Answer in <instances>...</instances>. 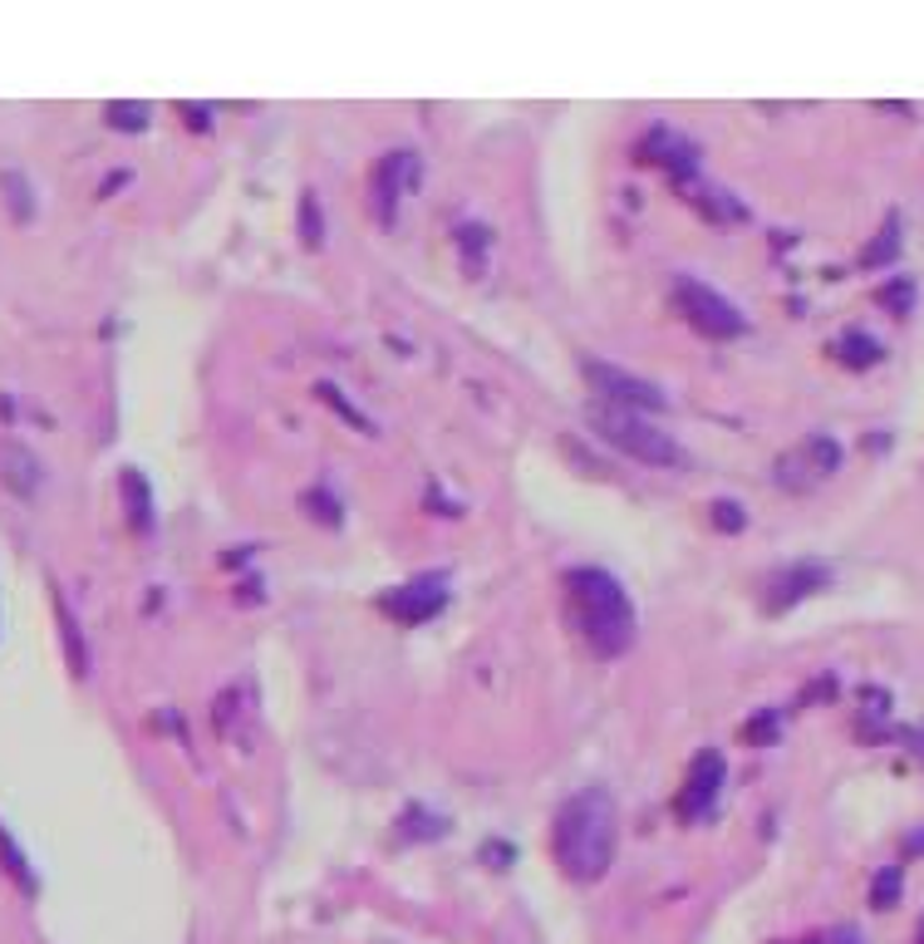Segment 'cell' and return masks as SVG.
Returning <instances> with one entry per match:
<instances>
[{
  "mask_svg": "<svg viewBox=\"0 0 924 944\" xmlns=\"http://www.w3.org/2000/svg\"><path fill=\"white\" fill-rule=\"evenodd\" d=\"M615 836H619V806L605 787H585L556 812V861L570 881L595 885L615 861Z\"/></svg>",
  "mask_w": 924,
  "mask_h": 944,
  "instance_id": "1",
  "label": "cell"
},
{
  "mask_svg": "<svg viewBox=\"0 0 924 944\" xmlns=\"http://www.w3.org/2000/svg\"><path fill=\"white\" fill-rule=\"evenodd\" d=\"M570 590V610H576L580 639L590 645V654L615 659L635 645V610H629V595L609 570L600 566H580L566 576Z\"/></svg>",
  "mask_w": 924,
  "mask_h": 944,
  "instance_id": "2",
  "label": "cell"
},
{
  "mask_svg": "<svg viewBox=\"0 0 924 944\" xmlns=\"http://www.w3.org/2000/svg\"><path fill=\"white\" fill-rule=\"evenodd\" d=\"M590 423H595V433L609 442V448L629 452V458L644 462V468H678V462H684L678 442L668 438L659 423H649L644 413H629V409H609V403H595Z\"/></svg>",
  "mask_w": 924,
  "mask_h": 944,
  "instance_id": "3",
  "label": "cell"
},
{
  "mask_svg": "<svg viewBox=\"0 0 924 944\" xmlns=\"http://www.w3.org/2000/svg\"><path fill=\"white\" fill-rule=\"evenodd\" d=\"M674 305L684 310V320L694 324L698 334H708V340H737V334L747 330L743 310H737L727 295H718L708 281H698V275H678L674 281Z\"/></svg>",
  "mask_w": 924,
  "mask_h": 944,
  "instance_id": "4",
  "label": "cell"
},
{
  "mask_svg": "<svg viewBox=\"0 0 924 944\" xmlns=\"http://www.w3.org/2000/svg\"><path fill=\"white\" fill-rule=\"evenodd\" d=\"M580 374L590 379V389H595L600 403H609V409H629V413H654L664 409V389L649 379H639V374L619 369V364H605V359H580Z\"/></svg>",
  "mask_w": 924,
  "mask_h": 944,
  "instance_id": "5",
  "label": "cell"
},
{
  "mask_svg": "<svg viewBox=\"0 0 924 944\" xmlns=\"http://www.w3.org/2000/svg\"><path fill=\"white\" fill-rule=\"evenodd\" d=\"M718 792H723V753L703 747V753L694 757V767H688L684 792H678V816H684V822H703V816L713 812Z\"/></svg>",
  "mask_w": 924,
  "mask_h": 944,
  "instance_id": "6",
  "label": "cell"
},
{
  "mask_svg": "<svg viewBox=\"0 0 924 944\" xmlns=\"http://www.w3.org/2000/svg\"><path fill=\"white\" fill-rule=\"evenodd\" d=\"M442 586H448V576H418V580H408V586L389 590V595H383V610H389L393 620H403V625H418V620H428L442 610V600H448Z\"/></svg>",
  "mask_w": 924,
  "mask_h": 944,
  "instance_id": "7",
  "label": "cell"
},
{
  "mask_svg": "<svg viewBox=\"0 0 924 944\" xmlns=\"http://www.w3.org/2000/svg\"><path fill=\"white\" fill-rule=\"evenodd\" d=\"M826 580H831L826 566H816V560H792V566H782L772 580H767V610L796 605V600H806L812 590H821Z\"/></svg>",
  "mask_w": 924,
  "mask_h": 944,
  "instance_id": "8",
  "label": "cell"
},
{
  "mask_svg": "<svg viewBox=\"0 0 924 944\" xmlns=\"http://www.w3.org/2000/svg\"><path fill=\"white\" fill-rule=\"evenodd\" d=\"M639 153H644V163H649V153H659L654 163L664 167V173H674L678 182H688V177L698 173V148L688 143V138L668 133V128H654V133L644 138V148H639Z\"/></svg>",
  "mask_w": 924,
  "mask_h": 944,
  "instance_id": "9",
  "label": "cell"
},
{
  "mask_svg": "<svg viewBox=\"0 0 924 944\" xmlns=\"http://www.w3.org/2000/svg\"><path fill=\"white\" fill-rule=\"evenodd\" d=\"M399 182H418L413 153H389V157L379 163L374 192H379V216H383V222H393V206H399Z\"/></svg>",
  "mask_w": 924,
  "mask_h": 944,
  "instance_id": "10",
  "label": "cell"
},
{
  "mask_svg": "<svg viewBox=\"0 0 924 944\" xmlns=\"http://www.w3.org/2000/svg\"><path fill=\"white\" fill-rule=\"evenodd\" d=\"M0 477H5L10 492L29 497V492L39 487V462L29 458V448H20V442H0Z\"/></svg>",
  "mask_w": 924,
  "mask_h": 944,
  "instance_id": "11",
  "label": "cell"
},
{
  "mask_svg": "<svg viewBox=\"0 0 924 944\" xmlns=\"http://www.w3.org/2000/svg\"><path fill=\"white\" fill-rule=\"evenodd\" d=\"M836 350H841V359H845V364H855V369H865V364L880 359V344L865 340V334H845V340L836 344Z\"/></svg>",
  "mask_w": 924,
  "mask_h": 944,
  "instance_id": "12",
  "label": "cell"
},
{
  "mask_svg": "<svg viewBox=\"0 0 924 944\" xmlns=\"http://www.w3.org/2000/svg\"><path fill=\"white\" fill-rule=\"evenodd\" d=\"M895 251H900V222H895V216H890V222H885V232H880V241H875V246H865V256H861V261H865V266H885Z\"/></svg>",
  "mask_w": 924,
  "mask_h": 944,
  "instance_id": "13",
  "label": "cell"
},
{
  "mask_svg": "<svg viewBox=\"0 0 924 944\" xmlns=\"http://www.w3.org/2000/svg\"><path fill=\"white\" fill-rule=\"evenodd\" d=\"M895 895H900V865H885V871L875 875V885H870V905L875 910H890Z\"/></svg>",
  "mask_w": 924,
  "mask_h": 944,
  "instance_id": "14",
  "label": "cell"
},
{
  "mask_svg": "<svg viewBox=\"0 0 924 944\" xmlns=\"http://www.w3.org/2000/svg\"><path fill=\"white\" fill-rule=\"evenodd\" d=\"M123 492H128V507H133V527H147L153 521V502H147V492H143V477L138 472H123Z\"/></svg>",
  "mask_w": 924,
  "mask_h": 944,
  "instance_id": "15",
  "label": "cell"
},
{
  "mask_svg": "<svg viewBox=\"0 0 924 944\" xmlns=\"http://www.w3.org/2000/svg\"><path fill=\"white\" fill-rule=\"evenodd\" d=\"M320 232H324V226H320V202H315V192H305V202H300V236L310 246H320L324 241Z\"/></svg>",
  "mask_w": 924,
  "mask_h": 944,
  "instance_id": "16",
  "label": "cell"
},
{
  "mask_svg": "<svg viewBox=\"0 0 924 944\" xmlns=\"http://www.w3.org/2000/svg\"><path fill=\"white\" fill-rule=\"evenodd\" d=\"M743 507L737 502H713V527L718 531H743Z\"/></svg>",
  "mask_w": 924,
  "mask_h": 944,
  "instance_id": "17",
  "label": "cell"
},
{
  "mask_svg": "<svg viewBox=\"0 0 924 944\" xmlns=\"http://www.w3.org/2000/svg\"><path fill=\"white\" fill-rule=\"evenodd\" d=\"M108 118H114L118 128H143L147 123V108L143 104H108Z\"/></svg>",
  "mask_w": 924,
  "mask_h": 944,
  "instance_id": "18",
  "label": "cell"
},
{
  "mask_svg": "<svg viewBox=\"0 0 924 944\" xmlns=\"http://www.w3.org/2000/svg\"><path fill=\"white\" fill-rule=\"evenodd\" d=\"M0 856H5V871H10V875H15V881H25V885H29V871H25V856H20V851H15V846H10V836H5V831H0Z\"/></svg>",
  "mask_w": 924,
  "mask_h": 944,
  "instance_id": "19",
  "label": "cell"
},
{
  "mask_svg": "<svg viewBox=\"0 0 924 944\" xmlns=\"http://www.w3.org/2000/svg\"><path fill=\"white\" fill-rule=\"evenodd\" d=\"M772 728H777V713L753 718V723H747V743H767V738H772Z\"/></svg>",
  "mask_w": 924,
  "mask_h": 944,
  "instance_id": "20",
  "label": "cell"
},
{
  "mask_svg": "<svg viewBox=\"0 0 924 944\" xmlns=\"http://www.w3.org/2000/svg\"><path fill=\"white\" fill-rule=\"evenodd\" d=\"M910 295H914V285L904 281L900 291H895V285H890V291H880V300H885V305H900V310H904V305H910Z\"/></svg>",
  "mask_w": 924,
  "mask_h": 944,
  "instance_id": "21",
  "label": "cell"
},
{
  "mask_svg": "<svg viewBox=\"0 0 924 944\" xmlns=\"http://www.w3.org/2000/svg\"><path fill=\"white\" fill-rule=\"evenodd\" d=\"M920 944H924V930H920Z\"/></svg>",
  "mask_w": 924,
  "mask_h": 944,
  "instance_id": "22",
  "label": "cell"
}]
</instances>
